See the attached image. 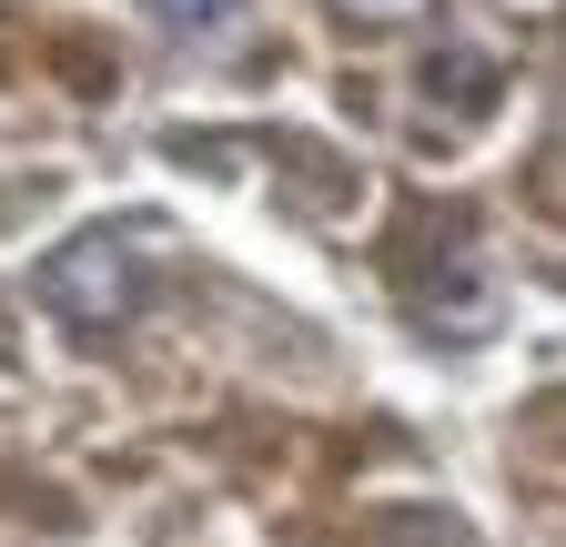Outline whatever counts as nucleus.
I'll return each instance as SVG.
<instances>
[{
  "instance_id": "obj_1",
  "label": "nucleus",
  "mask_w": 566,
  "mask_h": 547,
  "mask_svg": "<svg viewBox=\"0 0 566 547\" xmlns=\"http://www.w3.org/2000/svg\"><path fill=\"white\" fill-rule=\"evenodd\" d=\"M142 295H153V274H142V234L122 224H92V234H71L51 264H41V305L61 324H82V334H112L142 314Z\"/></svg>"
},
{
  "instance_id": "obj_2",
  "label": "nucleus",
  "mask_w": 566,
  "mask_h": 547,
  "mask_svg": "<svg viewBox=\"0 0 566 547\" xmlns=\"http://www.w3.org/2000/svg\"><path fill=\"white\" fill-rule=\"evenodd\" d=\"M153 21H172V31H212V21H233L243 0H142Z\"/></svg>"
}]
</instances>
